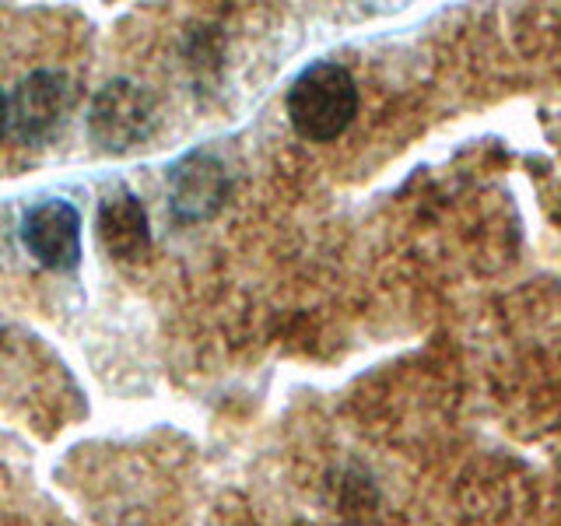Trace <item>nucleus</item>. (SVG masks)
<instances>
[{
  "label": "nucleus",
  "mask_w": 561,
  "mask_h": 526,
  "mask_svg": "<svg viewBox=\"0 0 561 526\" xmlns=\"http://www.w3.org/2000/svg\"><path fill=\"white\" fill-rule=\"evenodd\" d=\"M75 102L78 92L67 75H60V70H35L8 99V130L22 145H43L67 123Z\"/></svg>",
  "instance_id": "obj_2"
},
{
  "label": "nucleus",
  "mask_w": 561,
  "mask_h": 526,
  "mask_svg": "<svg viewBox=\"0 0 561 526\" xmlns=\"http://www.w3.org/2000/svg\"><path fill=\"white\" fill-rule=\"evenodd\" d=\"M25 250L46 271H75L81 263V215L67 201L35 204L22 221Z\"/></svg>",
  "instance_id": "obj_4"
},
{
  "label": "nucleus",
  "mask_w": 561,
  "mask_h": 526,
  "mask_svg": "<svg viewBox=\"0 0 561 526\" xmlns=\"http://www.w3.org/2000/svg\"><path fill=\"white\" fill-rule=\"evenodd\" d=\"M99 242L116 260H140L151 245L148 215L130 190H119L105 197L99 207Z\"/></svg>",
  "instance_id": "obj_5"
},
{
  "label": "nucleus",
  "mask_w": 561,
  "mask_h": 526,
  "mask_svg": "<svg viewBox=\"0 0 561 526\" xmlns=\"http://www.w3.org/2000/svg\"><path fill=\"white\" fill-rule=\"evenodd\" d=\"M358 116V84L347 67L323 60L306 67L288 92V119L298 137L327 145L337 140Z\"/></svg>",
  "instance_id": "obj_1"
},
{
  "label": "nucleus",
  "mask_w": 561,
  "mask_h": 526,
  "mask_svg": "<svg viewBox=\"0 0 561 526\" xmlns=\"http://www.w3.org/2000/svg\"><path fill=\"white\" fill-rule=\"evenodd\" d=\"M8 137V95H4V88H0V140Z\"/></svg>",
  "instance_id": "obj_6"
},
{
  "label": "nucleus",
  "mask_w": 561,
  "mask_h": 526,
  "mask_svg": "<svg viewBox=\"0 0 561 526\" xmlns=\"http://www.w3.org/2000/svg\"><path fill=\"white\" fill-rule=\"evenodd\" d=\"M154 123H158L154 99L130 81L105 84L92 102V113H88L92 137L110 151H127L140 145L154 130Z\"/></svg>",
  "instance_id": "obj_3"
}]
</instances>
